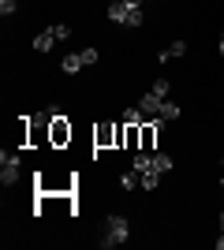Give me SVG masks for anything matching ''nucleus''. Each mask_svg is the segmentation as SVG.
<instances>
[{"label":"nucleus","instance_id":"1","mask_svg":"<svg viewBox=\"0 0 224 250\" xmlns=\"http://www.w3.org/2000/svg\"><path fill=\"white\" fill-rule=\"evenodd\" d=\"M127 239H131V224H127V217L108 213V217H105V231H101L97 247H101V250H112V247H123Z\"/></svg>","mask_w":224,"mask_h":250},{"label":"nucleus","instance_id":"2","mask_svg":"<svg viewBox=\"0 0 224 250\" xmlns=\"http://www.w3.org/2000/svg\"><path fill=\"white\" fill-rule=\"evenodd\" d=\"M22 176V157L19 149H0V183L4 187H15Z\"/></svg>","mask_w":224,"mask_h":250},{"label":"nucleus","instance_id":"3","mask_svg":"<svg viewBox=\"0 0 224 250\" xmlns=\"http://www.w3.org/2000/svg\"><path fill=\"white\" fill-rule=\"evenodd\" d=\"M67 142H71V120H67V116H56L53 124H49V146L64 149Z\"/></svg>","mask_w":224,"mask_h":250},{"label":"nucleus","instance_id":"4","mask_svg":"<svg viewBox=\"0 0 224 250\" xmlns=\"http://www.w3.org/2000/svg\"><path fill=\"white\" fill-rule=\"evenodd\" d=\"M30 45H34V52H53V49H56V34L45 26V30L34 34V42H30Z\"/></svg>","mask_w":224,"mask_h":250},{"label":"nucleus","instance_id":"5","mask_svg":"<svg viewBox=\"0 0 224 250\" xmlns=\"http://www.w3.org/2000/svg\"><path fill=\"white\" fill-rule=\"evenodd\" d=\"M105 15H108V22H116V26H127V15H131V8L123 4V0H112Z\"/></svg>","mask_w":224,"mask_h":250},{"label":"nucleus","instance_id":"6","mask_svg":"<svg viewBox=\"0 0 224 250\" xmlns=\"http://www.w3.org/2000/svg\"><path fill=\"white\" fill-rule=\"evenodd\" d=\"M187 49H191V45L180 38V42H172L168 49H161V52H157V63H168V60H176V56H187Z\"/></svg>","mask_w":224,"mask_h":250},{"label":"nucleus","instance_id":"7","mask_svg":"<svg viewBox=\"0 0 224 250\" xmlns=\"http://www.w3.org/2000/svg\"><path fill=\"white\" fill-rule=\"evenodd\" d=\"M139 108L149 116V120H153V116H161V97L149 90V94H142V97H139Z\"/></svg>","mask_w":224,"mask_h":250},{"label":"nucleus","instance_id":"8","mask_svg":"<svg viewBox=\"0 0 224 250\" xmlns=\"http://www.w3.org/2000/svg\"><path fill=\"white\" fill-rule=\"evenodd\" d=\"M153 168H157L161 176H168L172 168H176V157H172V153H164V149H157V153H153Z\"/></svg>","mask_w":224,"mask_h":250},{"label":"nucleus","instance_id":"9","mask_svg":"<svg viewBox=\"0 0 224 250\" xmlns=\"http://www.w3.org/2000/svg\"><path fill=\"white\" fill-rule=\"evenodd\" d=\"M139 176H142V190H157V183H161V172L153 168V161H149V168H142Z\"/></svg>","mask_w":224,"mask_h":250},{"label":"nucleus","instance_id":"10","mask_svg":"<svg viewBox=\"0 0 224 250\" xmlns=\"http://www.w3.org/2000/svg\"><path fill=\"white\" fill-rule=\"evenodd\" d=\"M60 71L64 75H79L82 71V56H79V52H67L64 60H60Z\"/></svg>","mask_w":224,"mask_h":250},{"label":"nucleus","instance_id":"11","mask_svg":"<svg viewBox=\"0 0 224 250\" xmlns=\"http://www.w3.org/2000/svg\"><path fill=\"white\" fill-rule=\"evenodd\" d=\"M180 116H183L180 101H161V120H168V124H172V120H180Z\"/></svg>","mask_w":224,"mask_h":250},{"label":"nucleus","instance_id":"12","mask_svg":"<svg viewBox=\"0 0 224 250\" xmlns=\"http://www.w3.org/2000/svg\"><path fill=\"white\" fill-rule=\"evenodd\" d=\"M146 120H149V116L142 112L139 104H131V108H123V124H135V127H139V124H146Z\"/></svg>","mask_w":224,"mask_h":250},{"label":"nucleus","instance_id":"13","mask_svg":"<svg viewBox=\"0 0 224 250\" xmlns=\"http://www.w3.org/2000/svg\"><path fill=\"white\" fill-rule=\"evenodd\" d=\"M120 187L123 190H135V187H142V176L131 168V172H120Z\"/></svg>","mask_w":224,"mask_h":250},{"label":"nucleus","instance_id":"14","mask_svg":"<svg viewBox=\"0 0 224 250\" xmlns=\"http://www.w3.org/2000/svg\"><path fill=\"white\" fill-rule=\"evenodd\" d=\"M149 90H153V94H157L161 101H168V94H172V83H168V79H157V83L149 86Z\"/></svg>","mask_w":224,"mask_h":250},{"label":"nucleus","instance_id":"15","mask_svg":"<svg viewBox=\"0 0 224 250\" xmlns=\"http://www.w3.org/2000/svg\"><path fill=\"white\" fill-rule=\"evenodd\" d=\"M79 56H82V67H97V60H101V52H97L94 45H90V49H82Z\"/></svg>","mask_w":224,"mask_h":250},{"label":"nucleus","instance_id":"16","mask_svg":"<svg viewBox=\"0 0 224 250\" xmlns=\"http://www.w3.org/2000/svg\"><path fill=\"white\" fill-rule=\"evenodd\" d=\"M49 30L56 34V42H67V38H71V34H75L71 26H67V22H53V26H49Z\"/></svg>","mask_w":224,"mask_h":250},{"label":"nucleus","instance_id":"17","mask_svg":"<svg viewBox=\"0 0 224 250\" xmlns=\"http://www.w3.org/2000/svg\"><path fill=\"white\" fill-rule=\"evenodd\" d=\"M15 8H19V0H0V15H4V19L15 15Z\"/></svg>","mask_w":224,"mask_h":250},{"label":"nucleus","instance_id":"18","mask_svg":"<svg viewBox=\"0 0 224 250\" xmlns=\"http://www.w3.org/2000/svg\"><path fill=\"white\" fill-rule=\"evenodd\" d=\"M217 250H224V231H221V235H217Z\"/></svg>","mask_w":224,"mask_h":250},{"label":"nucleus","instance_id":"19","mask_svg":"<svg viewBox=\"0 0 224 250\" xmlns=\"http://www.w3.org/2000/svg\"><path fill=\"white\" fill-rule=\"evenodd\" d=\"M217 52H221V56H224V34H221V42H217Z\"/></svg>","mask_w":224,"mask_h":250},{"label":"nucleus","instance_id":"20","mask_svg":"<svg viewBox=\"0 0 224 250\" xmlns=\"http://www.w3.org/2000/svg\"><path fill=\"white\" fill-rule=\"evenodd\" d=\"M217 220H221V231H224V209H221V213H217Z\"/></svg>","mask_w":224,"mask_h":250},{"label":"nucleus","instance_id":"21","mask_svg":"<svg viewBox=\"0 0 224 250\" xmlns=\"http://www.w3.org/2000/svg\"><path fill=\"white\" fill-rule=\"evenodd\" d=\"M221 187H224V176H221Z\"/></svg>","mask_w":224,"mask_h":250},{"label":"nucleus","instance_id":"22","mask_svg":"<svg viewBox=\"0 0 224 250\" xmlns=\"http://www.w3.org/2000/svg\"><path fill=\"white\" fill-rule=\"evenodd\" d=\"M146 4H153V0H146Z\"/></svg>","mask_w":224,"mask_h":250}]
</instances>
